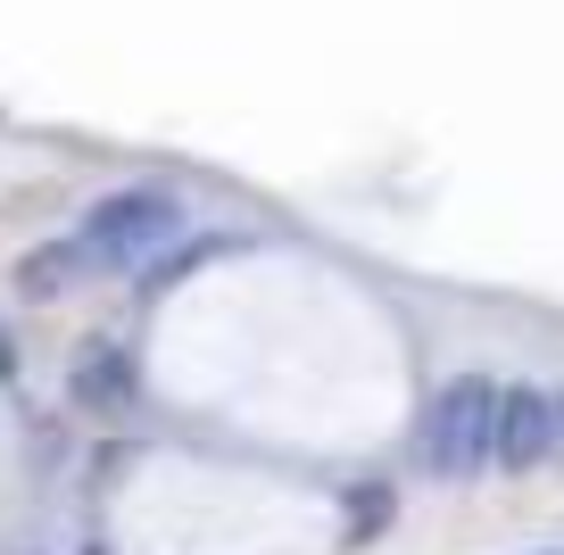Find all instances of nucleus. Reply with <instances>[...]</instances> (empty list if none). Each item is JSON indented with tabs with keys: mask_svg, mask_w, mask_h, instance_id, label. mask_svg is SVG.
<instances>
[{
	"mask_svg": "<svg viewBox=\"0 0 564 555\" xmlns=\"http://www.w3.org/2000/svg\"><path fill=\"white\" fill-rule=\"evenodd\" d=\"M183 225H192V208H183L166 183H133V192H108L67 241H75V258H84L91 274H133V265H150L159 249H175Z\"/></svg>",
	"mask_w": 564,
	"mask_h": 555,
	"instance_id": "f257e3e1",
	"label": "nucleus"
},
{
	"mask_svg": "<svg viewBox=\"0 0 564 555\" xmlns=\"http://www.w3.org/2000/svg\"><path fill=\"white\" fill-rule=\"evenodd\" d=\"M75 282H91V265L75 258V241H51V249H25L18 258V291L25 298H67Z\"/></svg>",
	"mask_w": 564,
	"mask_h": 555,
	"instance_id": "39448f33",
	"label": "nucleus"
},
{
	"mask_svg": "<svg viewBox=\"0 0 564 555\" xmlns=\"http://www.w3.org/2000/svg\"><path fill=\"white\" fill-rule=\"evenodd\" d=\"M382 522H390V498H382V481L349 489V531H382Z\"/></svg>",
	"mask_w": 564,
	"mask_h": 555,
	"instance_id": "423d86ee",
	"label": "nucleus"
},
{
	"mask_svg": "<svg viewBox=\"0 0 564 555\" xmlns=\"http://www.w3.org/2000/svg\"><path fill=\"white\" fill-rule=\"evenodd\" d=\"M547 456H564V390H547Z\"/></svg>",
	"mask_w": 564,
	"mask_h": 555,
	"instance_id": "0eeeda50",
	"label": "nucleus"
},
{
	"mask_svg": "<svg viewBox=\"0 0 564 555\" xmlns=\"http://www.w3.org/2000/svg\"><path fill=\"white\" fill-rule=\"evenodd\" d=\"M124 399H133V364H124V348H84V364H75V406L117 415Z\"/></svg>",
	"mask_w": 564,
	"mask_h": 555,
	"instance_id": "20e7f679",
	"label": "nucleus"
},
{
	"mask_svg": "<svg viewBox=\"0 0 564 555\" xmlns=\"http://www.w3.org/2000/svg\"><path fill=\"white\" fill-rule=\"evenodd\" d=\"M547 456V390H498V439H490V465L523 472Z\"/></svg>",
	"mask_w": 564,
	"mask_h": 555,
	"instance_id": "7ed1b4c3",
	"label": "nucleus"
},
{
	"mask_svg": "<svg viewBox=\"0 0 564 555\" xmlns=\"http://www.w3.org/2000/svg\"><path fill=\"white\" fill-rule=\"evenodd\" d=\"M490 439H498V382H481V373L448 382L415 423V456H423V472H441V481L490 472Z\"/></svg>",
	"mask_w": 564,
	"mask_h": 555,
	"instance_id": "f03ea898",
	"label": "nucleus"
},
{
	"mask_svg": "<svg viewBox=\"0 0 564 555\" xmlns=\"http://www.w3.org/2000/svg\"><path fill=\"white\" fill-rule=\"evenodd\" d=\"M0 373H9V331H0Z\"/></svg>",
	"mask_w": 564,
	"mask_h": 555,
	"instance_id": "6e6552de",
	"label": "nucleus"
}]
</instances>
